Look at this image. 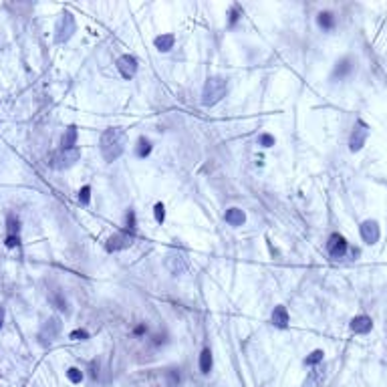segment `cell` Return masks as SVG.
<instances>
[{
    "label": "cell",
    "mask_w": 387,
    "mask_h": 387,
    "mask_svg": "<svg viewBox=\"0 0 387 387\" xmlns=\"http://www.w3.org/2000/svg\"><path fill=\"white\" fill-rule=\"evenodd\" d=\"M143 333H148V327H145V325L135 327V335H143Z\"/></svg>",
    "instance_id": "cell-34"
},
{
    "label": "cell",
    "mask_w": 387,
    "mask_h": 387,
    "mask_svg": "<svg viewBox=\"0 0 387 387\" xmlns=\"http://www.w3.org/2000/svg\"><path fill=\"white\" fill-rule=\"evenodd\" d=\"M71 339H73V341H87V339H89V333H87L85 329H77V331L71 333Z\"/></svg>",
    "instance_id": "cell-30"
},
{
    "label": "cell",
    "mask_w": 387,
    "mask_h": 387,
    "mask_svg": "<svg viewBox=\"0 0 387 387\" xmlns=\"http://www.w3.org/2000/svg\"><path fill=\"white\" fill-rule=\"evenodd\" d=\"M2 323H4V307H0V329H2Z\"/></svg>",
    "instance_id": "cell-35"
},
{
    "label": "cell",
    "mask_w": 387,
    "mask_h": 387,
    "mask_svg": "<svg viewBox=\"0 0 387 387\" xmlns=\"http://www.w3.org/2000/svg\"><path fill=\"white\" fill-rule=\"evenodd\" d=\"M133 234H135V232H131V230L113 234V236L107 240V250H109V252H119V250L129 248L131 242H133Z\"/></svg>",
    "instance_id": "cell-8"
},
{
    "label": "cell",
    "mask_w": 387,
    "mask_h": 387,
    "mask_svg": "<svg viewBox=\"0 0 387 387\" xmlns=\"http://www.w3.org/2000/svg\"><path fill=\"white\" fill-rule=\"evenodd\" d=\"M270 321H272V325H274V327H278V329H286V327H288V311H286V307H282V305L274 307Z\"/></svg>",
    "instance_id": "cell-15"
},
{
    "label": "cell",
    "mask_w": 387,
    "mask_h": 387,
    "mask_svg": "<svg viewBox=\"0 0 387 387\" xmlns=\"http://www.w3.org/2000/svg\"><path fill=\"white\" fill-rule=\"evenodd\" d=\"M48 301H51L59 311H67V301H65V297H63L61 290H53L51 297H48Z\"/></svg>",
    "instance_id": "cell-24"
},
{
    "label": "cell",
    "mask_w": 387,
    "mask_h": 387,
    "mask_svg": "<svg viewBox=\"0 0 387 387\" xmlns=\"http://www.w3.org/2000/svg\"><path fill=\"white\" fill-rule=\"evenodd\" d=\"M61 327H63V323H61V319L59 317H51V319H46L44 323H42V327H40V331H38V339H40V345H51L55 339L59 337V333H61Z\"/></svg>",
    "instance_id": "cell-6"
},
{
    "label": "cell",
    "mask_w": 387,
    "mask_h": 387,
    "mask_svg": "<svg viewBox=\"0 0 387 387\" xmlns=\"http://www.w3.org/2000/svg\"><path fill=\"white\" fill-rule=\"evenodd\" d=\"M226 91H228V81L224 77H210L204 85V91H202V103L206 107L216 105L218 101H222Z\"/></svg>",
    "instance_id": "cell-2"
},
{
    "label": "cell",
    "mask_w": 387,
    "mask_h": 387,
    "mask_svg": "<svg viewBox=\"0 0 387 387\" xmlns=\"http://www.w3.org/2000/svg\"><path fill=\"white\" fill-rule=\"evenodd\" d=\"M154 216H156V220H158L160 224L166 220V208H164V204H156V206H154Z\"/></svg>",
    "instance_id": "cell-29"
},
{
    "label": "cell",
    "mask_w": 387,
    "mask_h": 387,
    "mask_svg": "<svg viewBox=\"0 0 387 387\" xmlns=\"http://www.w3.org/2000/svg\"><path fill=\"white\" fill-rule=\"evenodd\" d=\"M359 230H361V238H363L365 244H375V242L379 240V236H381L379 224L375 220H365Z\"/></svg>",
    "instance_id": "cell-11"
},
{
    "label": "cell",
    "mask_w": 387,
    "mask_h": 387,
    "mask_svg": "<svg viewBox=\"0 0 387 387\" xmlns=\"http://www.w3.org/2000/svg\"><path fill=\"white\" fill-rule=\"evenodd\" d=\"M79 202H81L83 206H87V204L91 202V188H89V186H83V188L79 190Z\"/></svg>",
    "instance_id": "cell-27"
},
{
    "label": "cell",
    "mask_w": 387,
    "mask_h": 387,
    "mask_svg": "<svg viewBox=\"0 0 387 387\" xmlns=\"http://www.w3.org/2000/svg\"><path fill=\"white\" fill-rule=\"evenodd\" d=\"M166 379H168V387H178L182 381V375L178 369H168L166 371Z\"/></svg>",
    "instance_id": "cell-25"
},
{
    "label": "cell",
    "mask_w": 387,
    "mask_h": 387,
    "mask_svg": "<svg viewBox=\"0 0 387 387\" xmlns=\"http://www.w3.org/2000/svg\"><path fill=\"white\" fill-rule=\"evenodd\" d=\"M351 331L353 333H357V335H367L371 329H373V321H371V317H367V315H357L353 321H351Z\"/></svg>",
    "instance_id": "cell-13"
},
{
    "label": "cell",
    "mask_w": 387,
    "mask_h": 387,
    "mask_svg": "<svg viewBox=\"0 0 387 387\" xmlns=\"http://www.w3.org/2000/svg\"><path fill=\"white\" fill-rule=\"evenodd\" d=\"M6 232H8V236H18V232H20V220L14 214H8V218H6Z\"/></svg>",
    "instance_id": "cell-22"
},
{
    "label": "cell",
    "mask_w": 387,
    "mask_h": 387,
    "mask_svg": "<svg viewBox=\"0 0 387 387\" xmlns=\"http://www.w3.org/2000/svg\"><path fill=\"white\" fill-rule=\"evenodd\" d=\"M174 42H176V36L174 34H160V36H156V48H158L160 53L172 51Z\"/></svg>",
    "instance_id": "cell-18"
},
{
    "label": "cell",
    "mask_w": 387,
    "mask_h": 387,
    "mask_svg": "<svg viewBox=\"0 0 387 387\" xmlns=\"http://www.w3.org/2000/svg\"><path fill=\"white\" fill-rule=\"evenodd\" d=\"M75 143H77V127L69 125L63 133V139H61V150H71V148H75Z\"/></svg>",
    "instance_id": "cell-17"
},
{
    "label": "cell",
    "mask_w": 387,
    "mask_h": 387,
    "mask_svg": "<svg viewBox=\"0 0 387 387\" xmlns=\"http://www.w3.org/2000/svg\"><path fill=\"white\" fill-rule=\"evenodd\" d=\"M150 154H152V143H150V139L139 137L137 148H135V156H137V158H148Z\"/></svg>",
    "instance_id": "cell-21"
},
{
    "label": "cell",
    "mask_w": 387,
    "mask_h": 387,
    "mask_svg": "<svg viewBox=\"0 0 387 387\" xmlns=\"http://www.w3.org/2000/svg\"><path fill=\"white\" fill-rule=\"evenodd\" d=\"M224 220H226L230 226L238 228V226H242V224L246 222V214L242 212L240 208H230V210H226V214H224Z\"/></svg>",
    "instance_id": "cell-16"
},
{
    "label": "cell",
    "mask_w": 387,
    "mask_h": 387,
    "mask_svg": "<svg viewBox=\"0 0 387 387\" xmlns=\"http://www.w3.org/2000/svg\"><path fill=\"white\" fill-rule=\"evenodd\" d=\"M67 377L71 383H81L83 381V371L79 367H69L67 369Z\"/></svg>",
    "instance_id": "cell-26"
},
{
    "label": "cell",
    "mask_w": 387,
    "mask_h": 387,
    "mask_svg": "<svg viewBox=\"0 0 387 387\" xmlns=\"http://www.w3.org/2000/svg\"><path fill=\"white\" fill-rule=\"evenodd\" d=\"M81 158V150L79 148H71V150H59L51 156V168L55 170H69L73 168Z\"/></svg>",
    "instance_id": "cell-3"
},
{
    "label": "cell",
    "mask_w": 387,
    "mask_h": 387,
    "mask_svg": "<svg viewBox=\"0 0 387 387\" xmlns=\"http://www.w3.org/2000/svg\"><path fill=\"white\" fill-rule=\"evenodd\" d=\"M323 381H325V367L317 365V367H313V371L307 375L303 387H323Z\"/></svg>",
    "instance_id": "cell-14"
},
{
    "label": "cell",
    "mask_w": 387,
    "mask_h": 387,
    "mask_svg": "<svg viewBox=\"0 0 387 387\" xmlns=\"http://www.w3.org/2000/svg\"><path fill=\"white\" fill-rule=\"evenodd\" d=\"M347 248H349V244H347V240L341 234H333L329 238V242H327V250H329L331 258H335V260L337 258H343L345 252H347Z\"/></svg>",
    "instance_id": "cell-9"
},
{
    "label": "cell",
    "mask_w": 387,
    "mask_h": 387,
    "mask_svg": "<svg viewBox=\"0 0 387 387\" xmlns=\"http://www.w3.org/2000/svg\"><path fill=\"white\" fill-rule=\"evenodd\" d=\"M212 365H214L212 351H210V347H206V349L202 351V355H200V371H202L204 375H208V373L212 371Z\"/></svg>",
    "instance_id": "cell-20"
},
{
    "label": "cell",
    "mask_w": 387,
    "mask_h": 387,
    "mask_svg": "<svg viewBox=\"0 0 387 387\" xmlns=\"http://www.w3.org/2000/svg\"><path fill=\"white\" fill-rule=\"evenodd\" d=\"M317 22H319V26H321L323 30H333V28H335V24H337V18H335V14H333V12L325 10V12H319Z\"/></svg>",
    "instance_id": "cell-19"
},
{
    "label": "cell",
    "mask_w": 387,
    "mask_h": 387,
    "mask_svg": "<svg viewBox=\"0 0 387 387\" xmlns=\"http://www.w3.org/2000/svg\"><path fill=\"white\" fill-rule=\"evenodd\" d=\"M353 69H355V61H353L351 57H343L341 61H337L331 79H333V81H337V79H345V77H349V75L353 73Z\"/></svg>",
    "instance_id": "cell-12"
},
{
    "label": "cell",
    "mask_w": 387,
    "mask_h": 387,
    "mask_svg": "<svg viewBox=\"0 0 387 387\" xmlns=\"http://www.w3.org/2000/svg\"><path fill=\"white\" fill-rule=\"evenodd\" d=\"M137 67H139V63H137V59L133 55H123V57L117 59V69H119V73H121L123 79L135 77Z\"/></svg>",
    "instance_id": "cell-10"
},
{
    "label": "cell",
    "mask_w": 387,
    "mask_h": 387,
    "mask_svg": "<svg viewBox=\"0 0 387 387\" xmlns=\"http://www.w3.org/2000/svg\"><path fill=\"white\" fill-rule=\"evenodd\" d=\"M258 145H262V148H272V145H274V135L262 133V135L258 137Z\"/></svg>",
    "instance_id": "cell-28"
},
{
    "label": "cell",
    "mask_w": 387,
    "mask_h": 387,
    "mask_svg": "<svg viewBox=\"0 0 387 387\" xmlns=\"http://www.w3.org/2000/svg\"><path fill=\"white\" fill-rule=\"evenodd\" d=\"M99 145H101V156H103L105 162L119 160L121 154L125 152V145H127V133H125V129L123 127H107L101 133Z\"/></svg>",
    "instance_id": "cell-1"
},
{
    "label": "cell",
    "mask_w": 387,
    "mask_h": 387,
    "mask_svg": "<svg viewBox=\"0 0 387 387\" xmlns=\"http://www.w3.org/2000/svg\"><path fill=\"white\" fill-rule=\"evenodd\" d=\"M238 20H240V10H238V6H234V8L230 10V20H228V24L234 26Z\"/></svg>",
    "instance_id": "cell-32"
},
{
    "label": "cell",
    "mask_w": 387,
    "mask_h": 387,
    "mask_svg": "<svg viewBox=\"0 0 387 387\" xmlns=\"http://www.w3.org/2000/svg\"><path fill=\"white\" fill-rule=\"evenodd\" d=\"M367 137H369V125H367L365 121L359 119V121L353 125V131H351V135H349V150H351L353 154L359 152L363 145H365Z\"/></svg>",
    "instance_id": "cell-7"
},
{
    "label": "cell",
    "mask_w": 387,
    "mask_h": 387,
    "mask_svg": "<svg viewBox=\"0 0 387 387\" xmlns=\"http://www.w3.org/2000/svg\"><path fill=\"white\" fill-rule=\"evenodd\" d=\"M4 244H6L8 248H14V246H18V244H20V238H18V236H6Z\"/></svg>",
    "instance_id": "cell-33"
},
{
    "label": "cell",
    "mask_w": 387,
    "mask_h": 387,
    "mask_svg": "<svg viewBox=\"0 0 387 387\" xmlns=\"http://www.w3.org/2000/svg\"><path fill=\"white\" fill-rule=\"evenodd\" d=\"M166 266H168V270L172 272V274H184L186 270H188V266H190V260H188V254H186V250L184 248H174V250H170L168 252V256H166Z\"/></svg>",
    "instance_id": "cell-5"
},
{
    "label": "cell",
    "mask_w": 387,
    "mask_h": 387,
    "mask_svg": "<svg viewBox=\"0 0 387 387\" xmlns=\"http://www.w3.org/2000/svg\"><path fill=\"white\" fill-rule=\"evenodd\" d=\"M75 30H77L75 16H73L69 10H65V12L61 14L57 26H55V40H57L59 44H63V42H67V40L75 34Z\"/></svg>",
    "instance_id": "cell-4"
},
{
    "label": "cell",
    "mask_w": 387,
    "mask_h": 387,
    "mask_svg": "<svg viewBox=\"0 0 387 387\" xmlns=\"http://www.w3.org/2000/svg\"><path fill=\"white\" fill-rule=\"evenodd\" d=\"M323 357H325V351H323V349H315L311 355H307V357H305V365H309V367H317L319 363H323Z\"/></svg>",
    "instance_id": "cell-23"
},
{
    "label": "cell",
    "mask_w": 387,
    "mask_h": 387,
    "mask_svg": "<svg viewBox=\"0 0 387 387\" xmlns=\"http://www.w3.org/2000/svg\"><path fill=\"white\" fill-rule=\"evenodd\" d=\"M135 228H137V224H135V212L129 210V212H127V230L135 232Z\"/></svg>",
    "instance_id": "cell-31"
}]
</instances>
